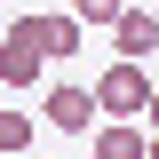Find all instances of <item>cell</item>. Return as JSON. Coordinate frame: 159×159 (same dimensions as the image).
<instances>
[{
	"mask_svg": "<svg viewBox=\"0 0 159 159\" xmlns=\"http://www.w3.org/2000/svg\"><path fill=\"white\" fill-rule=\"evenodd\" d=\"M151 88H159V80L143 72V64H103V80H96V111L111 119V127H127V119L151 111Z\"/></svg>",
	"mask_w": 159,
	"mask_h": 159,
	"instance_id": "cell-1",
	"label": "cell"
},
{
	"mask_svg": "<svg viewBox=\"0 0 159 159\" xmlns=\"http://www.w3.org/2000/svg\"><path fill=\"white\" fill-rule=\"evenodd\" d=\"M40 72H48V56H40V40H32V16H16L8 40H0V88L24 96V88H40Z\"/></svg>",
	"mask_w": 159,
	"mask_h": 159,
	"instance_id": "cell-2",
	"label": "cell"
},
{
	"mask_svg": "<svg viewBox=\"0 0 159 159\" xmlns=\"http://www.w3.org/2000/svg\"><path fill=\"white\" fill-rule=\"evenodd\" d=\"M40 119H48L56 135H96V127H103L96 88H48V96H40Z\"/></svg>",
	"mask_w": 159,
	"mask_h": 159,
	"instance_id": "cell-3",
	"label": "cell"
},
{
	"mask_svg": "<svg viewBox=\"0 0 159 159\" xmlns=\"http://www.w3.org/2000/svg\"><path fill=\"white\" fill-rule=\"evenodd\" d=\"M111 40H119V64H143V56H151V48H159V16H151V8H135V0H127V16L111 24Z\"/></svg>",
	"mask_w": 159,
	"mask_h": 159,
	"instance_id": "cell-4",
	"label": "cell"
},
{
	"mask_svg": "<svg viewBox=\"0 0 159 159\" xmlns=\"http://www.w3.org/2000/svg\"><path fill=\"white\" fill-rule=\"evenodd\" d=\"M32 40H40V56H48V64L80 56V16H72V8H48V16H32Z\"/></svg>",
	"mask_w": 159,
	"mask_h": 159,
	"instance_id": "cell-5",
	"label": "cell"
},
{
	"mask_svg": "<svg viewBox=\"0 0 159 159\" xmlns=\"http://www.w3.org/2000/svg\"><path fill=\"white\" fill-rule=\"evenodd\" d=\"M96 159H151V135H143V127H111V119H103V127H96Z\"/></svg>",
	"mask_w": 159,
	"mask_h": 159,
	"instance_id": "cell-6",
	"label": "cell"
},
{
	"mask_svg": "<svg viewBox=\"0 0 159 159\" xmlns=\"http://www.w3.org/2000/svg\"><path fill=\"white\" fill-rule=\"evenodd\" d=\"M16 151H32V119L16 103H0V159H16Z\"/></svg>",
	"mask_w": 159,
	"mask_h": 159,
	"instance_id": "cell-7",
	"label": "cell"
},
{
	"mask_svg": "<svg viewBox=\"0 0 159 159\" xmlns=\"http://www.w3.org/2000/svg\"><path fill=\"white\" fill-rule=\"evenodd\" d=\"M72 16H80V32H88V24H103V32H111V24L127 16V0H72Z\"/></svg>",
	"mask_w": 159,
	"mask_h": 159,
	"instance_id": "cell-8",
	"label": "cell"
},
{
	"mask_svg": "<svg viewBox=\"0 0 159 159\" xmlns=\"http://www.w3.org/2000/svg\"><path fill=\"white\" fill-rule=\"evenodd\" d=\"M143 119H151V127H159V88H151V111H143Z\"/></svg>",
	"mask_w": 159,
	"mask_h": 159,
	"instance_id": "cell-9",
	"label": "cell"
},
{
	"mask_svg": "<svg viewBox=\"0 0 159 159\" xmlns=\"http://www.w3.org/2000/svg\"><path fill=\"white\" fill-rule=\"evenodd\" d=\"M151 159H159V127H151Z\"/></svg>",
	"mask_w": 159,
	"mask_h": 159,
	"instance_id": "cell-10",
	"label": "cell"
}]
</instances>
